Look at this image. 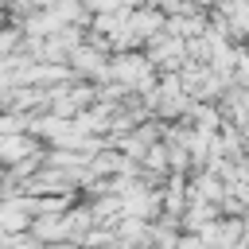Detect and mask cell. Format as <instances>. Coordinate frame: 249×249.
Here are the masks:
<instances>
[{"label":"cell","mask_w":249,"mask_h":249,"mask_svg":"<svg viewBox=\"0 0 249 249\" xmlns=\"http://www.w3.org/2000/svg\"><path fill=\"white\" fill-rule=\"evenodd\" d=\"M12 132H23V121L12 117V113H4L0 117V136H12Z\"/></svg>","instance_id":"obj_1"}]
</instances>
